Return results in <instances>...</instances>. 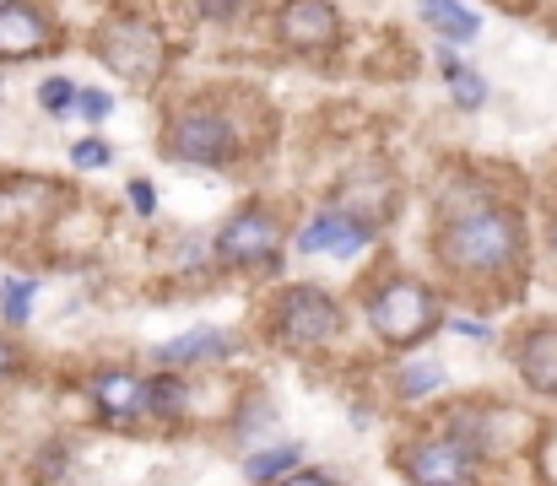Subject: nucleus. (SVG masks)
<instances>
[{"mask_svg":"<svg viewBox=\"0 0 557 486\" xmlns=\"http://www.w3.org/2000/svg\"><path fill=\"white\" fill-rule=\"evenodd\" d=\"M438 260L455 276H498L520 260V222L498 205L460 211L438 227Z\"/></svg>","mask_w":557,"mask_h":486,"instance_id":"nucleus-1","label":"nucleus"},{"mask_svg":"<svg viewBox=\"0 0 557 486\" xmlns=\"http://www.w3.org/2000/svg\"><path fill=\"white\" fill-rule=\"evenodd\" d=\"M92 49H98V60H103L120 82H131V87H152V82L163 76V33H158L152 22H141V16H114V22H103L98 38H92Z\"/></svg>","mask_w":557,"mask_h":486,"instance_id":"nucleus-2","label":"nucleus"},{"mask_svg":"<svg viewBox=\"0 0 557 486\" xmlns=\"http://www.w3.org/2000/svg\"><path fill=\"white\" fill-rule=\"evenodd\" d=\"M369 324L384 346H411V340H422V335L438 324V303H433V292H428L422 282L389 276L384 287H373Z\"/></svg>","mask_w":557,"mask_h":486,"instance_id":"nucleus-3","label":"nucleus"},{"mask_svg":"<svg viewBox=\"0 0 557 486\" xmlns=\"http://www.w3.org/2000/svg\"><path fill=\"white\" fill-rule=\"evenodd\" d=\"M342 329V309L331 303V292L320 287H287L276 303V340L287 351H314L325 340H336Z\"/></svg>","mask_w":557,"mask_h":486,"instance_id":"nucleus-4","label":"nucleus"},{"mask_svg":"<svg viewBox=\"0 0 557 486\" xmlns=\"http://www.w3.org/2000/svg\"><path fill=\"white\" fill-rule=\"evenodd\" d=\"M276 249H282V222L260 205L227 216V227L216 233V260L233 265V271H260V265H276Z\"/></svg>","mask_w":557,"mask_h":486,"instance_id":"nucleus-5","label":"nucleus"},{"mask_svg":"<svg viewBox=\"0 0 557 486\" xmlns=\"http://www.w3.org/2000/svg\"><path fill=\"white\" fill-rule=\"evenodd\" d=\"M400 471L411 476V486H471L476 482V454L466 438L444 433V438H422L400 454Z\"/></svg>","mask_w":557,"mask_h":486,"instance_id":"nucleus-6","label":"nucleus"},{"mask_svg":"<svg viewBox=\"0 0 557 486\" xmlns=\"http://www.w3.org/2000/svg\"><path fill=\"white\" fill-rule=\"evenodd\" d=\"M233 152H238V136H233V125H227L222 114H211V109H189V114H180V120L169 125V158L216 167V162H227Z\"/></svg>","mask_w":557,"mask_h":486,"instance_id":"nucleus-7","label":"nucleus"},{"mask_svg":"<svg viewBox=\"0 0 557 486\" xmlns=\"http://www.w3.org/2000/svg\"><path fill=\"white\" fill-rule=\"evenodd\" d=\"M276 33L287 49H331L342 38V16L331 0H287L276 11Z\"/></svg>","mask_w":557,"mask_h":486,"instance_id":"nucleus-8","label":"nucleus"},{"mask_svg":"<svg viewBox=\"0 0 557 486\" xmlns=\"http://www.w3.org/2000/svg\"><path fill=\"white\" fill-rule=\"evenodd\" d=\"M369 238H373V222L325 211V216H314V222L298 233V249H304V254H358Z\"/></svg>","mask_w":557,"mask_h":486,"instance_id":"nucleus-9","label":"nucleus"},{"mask_svg":"<svg viewBox=\"0 0 557 486\" xmlns=\"http://www.w3.org/2000/svg\"><path fill=\"white\" fill-rule=\"evenodd\" d=\"M49 49V22L33 5H0V60H33Z\"/></svg>","mask_w":557,"mask_h":486,"instance_id":"nucleus-10","label":"nucleus"},{"mask_svg":"<svg viewBox=\"0 0 557 486\" xmlns=\"http://www.w3.org/2000/svg\"><path fill=\"white\" fill-rule=\"evenodd\" d=\"M515 367L531 389L542 395H557V324H542V329H525L520 346H515Z\"/></svg>","mask_w":557,"mask_h":486,"instance_id":"nucleus-11","label":"nucleus"},{"mask_svg":"<svg viewBox=\"0 0 557 486\" xmlns=\"http://www.w3.org/2000/svg\"><path fill=\"white\" fill-rule=\"evenodd\" d=\"M92 406L109 416V422H131L136 411H147V378L125 373V367H103L92 378Z\"/></svg>","mask_w":557,"mask_h":486,"instance_id":"nucleus-12","label":"nucleus"},{"mask_svg":"<svg viewBox=\"0 0 557 486\" xmlns=\"http://www.w3.org/2000/svg\"><path fill=\"white\" fill-rule=\"evenodd\" d=\"M200 357H233V335H222V329H189L180 340L158 346V362H169V367H189Z\"/></svg>","mask_w":557,"mask_h":486,"instance_id":"nucleus-13","label":"nucleus"},{"mask_svg":"<svg viewBox=\"0 0 557 486\" xmlns=\"http://www.w3.org/2000/svg\"><path fill=\"white\" fill-rule=\"evenodd\" d=\"M422 16H428L449 43H471V38H476V27H482V22H476L466 5H455V0H422Z\"/></svg>","mask_w":557,"mask_h":486,"instance_id":"nucleus-14","label":"nucleus"},{"mask_svg":"<svg viewBox=\"0 0 557 486\" xmlns=\"http://www.w3.org/2000/svg\"><path fill=\"white\" fill-rule=\"evenodd\" d=\"M189 406V389L185 378H174V373H163V378H152L147 384V416H158V422H180Z\"/></svg>","mask_w":557,"mask_h":486,"instance_id":"nucleus-15","label":"nucleus"},{"mask_svg":"<svg viewBox=\"0 0 557 486\" xmlns=\"http://www.w3.org/2000/svg\"><path fill=\"white\" fill-rule=\"evenodd\" d=\"M395 389H400V400H422V395L444 389V367L438 362H411V367L395 373Z\"/></svg>","mask_w":557,"mask_h":486,"instance_id":"nucleus-16","label":"nucleus"},{"mask_svg":"<svg viewBox=\"0 0 557 486\" xmlns=\"http://www.w3.org/2000/svg\"><path fill=\"white\" fill-rule=\"evenodd\" d=\"M0 314L11 324H27V314H33V282H27V276L0 282Z\"/></svg>","mask_w":557,"mask_h":486,"instance_id":"nucleus-17","label":"nucleus"},{"mask_svg":"<svg viewBox=\"0 0 557 486\" xmlns=\"http://www.w3.org/2000/svg\"><path fill=\"white\" fill-rule=\"evenodd\" d=\"M293 465H298V449H293V444H282V449H265V454H255L244 471H249V482L265 486L271 476H282V471H293Z\"/></svg>","mask_w":557,"mask_h":486,"instance_id":"nucleus-18","label":"nucleus"},{"mask_svg":"<svg viewBox=\"0 0 557 486\" xmlns=\"http://www.w3.org/2000/svg\"><path fill=\"white\" fill-rule=\"evenodd\" d=\"M444 76L455 82V103H460V109H482V103H487V87H482L476 71H460L455 60H444Z\"/></svg>","mask_w":557,"mask_h":486,"instance_id":"nucleus-19","label":"nucleus"},{"mask_svg":"<svg viewBox=\"0 0 557 486\" xmlns=\"http://www.w3.org/2000/svg\"><path fill=\"white\" fill-rule=\"evenodd\" d=\"M76 98H82V92H76V82H71V76H49V82L38 87V103H44L49 114H65Z\"/></svg>","mask_w":557,"mask_h":486,"instance_id":"nucleus-20","label":"nucleus"},{"mask_svg":"<svg viewBox=\"0 0 557 486\" xmlns=\"http://www.w3.org/2000/svg\"><path fill=\"white\" fill-rule=\"evenodd\" d=\"M76 103H82V114H87V120H109V109H114V98H109V92H82Z\"/></svg>","mask_w":557,"mask_h":486,"instance_id":"nucleus-21","label":"nucleus"},{"mask_svg":"<svg viewBox=\"0 0 557 486\" xmlns=\"http://www.w3.org/2000/svg\"><path fill=\"white\" fill-rule=\"evenodd\" d=\"M103 162H109V147H103V141H82V147H76V167H103Z\"/></svg>","mask_w":557,"mask_h":486,"instance_id":"nucleus-22","label":"nucleus"},{"mask_svg":"<svg viewBox=\"0 0 557 486\" xmlns=\"http://www.w3.org/2000/svg\"><path fill=\"white\" fill-rule=\"evenodd\" d=\"M131 200H136V211H152V205H158V195H152V184H141V178L131 184Z\"/></svg>","mask_w":557,"mask_h":486,"instance_id":"nucleus-23","label":"nucleus"},{"mask_svg":"<svg viewBox=\"0 0 557 486\" xmlns=\"http://www.w3.org/2000/svg\"><path fill=\"white\" fill-rule=\"evenodd\" d=\"M11 373H16V346H11V340L0 335V384H5Z\"/></svg>","mask_w":557,"mask_h":486,"instance_id":"nucleus-24","label":"nucleus"},{"mask_svg":"<svg viewBox=\"0 0 557 486\" xmlns=\"http://www.w3.org/2000/svg\"><path fill=\"white\" fill-rule=\"evenodd\" d=\"M200 11H206V16H233L238 0H200Z\"/></svg>","mask_w":557,"mask_h":486,"instance_id":"nucleus-25","label":"nucleus"},{"mask_svg":"<svg viewBox=\"0 0 557 486\" xmlns=\"http://www.w3.org/2000/svg\"><path fill=\"white\" fill-rule=\"evenodd\" d=\"M282 486H336V482H325V476H314V471H298V476H287Z\"/></svg>","mask_w":557,"mask_h":486,"instance_id":"nucleus-26","label":"nucleus"},{"mask_svg":"<svg viewBox=\"0 0 557 486\" xmlns=\"http://www.w3.org/2000/svg\"><path fill=\"white\" fill-rule=\"evenodd\" d=\"M0 5H16V0H0Z\"/></svg>","mask_w":557,"mask_h":486,"instance_id":"nucleus-27","label":"nucleus"},{"mask_svg":"<svg viewBox=\"0 0 557 486\" xmlns=\"http://www.w3.org/2000/svg\"><path fill=\"white\" fill-rule=\"evenodd\" d=\"M553 244H557V233H553Z\"/></svg>","mask_w":557,"mask_h":486,"instance_id":"nucleus-28","label":"nucleus"}]
</instances>
